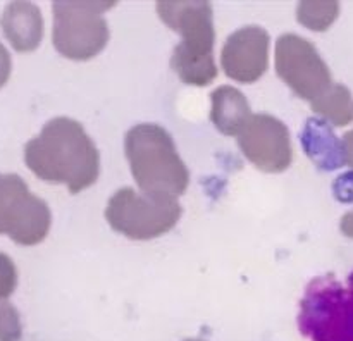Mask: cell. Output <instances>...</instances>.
Listing matches in <instances>:
<instances>
[{
	"instance_id": "obj_2",
	"label": "cell",
	"mask_w": 353,
	"mask_h": 341,
	"mask_svg": "<svg viewBox=\"0 0 353 341\" xmlns=\"http://www.w3.org/2000/svg\"><path fill=\"white\" fill-rule=\"evenodd\" d=\"M157 12L162 23L181 34V41L172 50V71L186 85H210L217 76L214 61L216 30L210 2L164 0L157 2Z\"/></svg>"
},
{
	"instance_id": "obj_16",
	"label": "cell",
	"mask_w": 353,
	"mask_h": 341,
	"mask_svg": "<svg viewBox=\"0 0 353 341\" xmlns=\"http://www.w3.org/2000/svg\"><path fill=\"white\" fill-rule=\"evenodd\" d=\"M19 334V313L9 302H2L0 303V341H16Z\"/></svg>"
},
{
	"instance_id": "obj_18",
	"label": "cell",
	"mask_w": 353,
	"mask_h": 341,
	"mask_svg": "<svg viewBox=\"0 0 353 341\" xmlns=\"http://www.w3.org/2000/svg\"><path fill=\"white\" fill-rule=\"evenodd\" d=\"M10 69H12V62H10V55L7 48L0 43V88L7 83L10 76Z\"/></svg>"
},
{
	"instance_id": "obj_8",
	"label": "cell",
	"mask_w": 353,
	"mask_h": 341,
	"mask_svg": "<svg viewBox=\"0 0 353 341\" xmlns=\"http://www.w3.org/2000/svg\"><path fill=\"white\" fill-rule=\"evenodd\" d=\"M274 65L279 78L303 100L314 102L331 85V71L316 45L295 33H285L276 41Z\"/></svg>"
},
{
	"instance_id": "obj_10",
	"label": "cell",
	"mask_w": 353,
	"mask_h": 341,
	"mask_svg": "<svg viewBox=\"0 0 353 341\" xmlns=\"http://www.w3.org/2000/svg\"><path fill=\"white\" fill-rule=\"evenodd\" d=\"M224 72L238 83H254L269 65V33L261 26H243L234 31L221 52Z\"/></svg>"
},
{
	"instance_id": "obj_15",
	"label": "cell",
	"mask_w": 353,
	"mask_h": 341,
	"mask_svg": "<svg viewBox=\"0 0 353 341\" xmlns=\"http://www.w3.org/2000/svg\"><path fill=\"white\" fill-rule=\"evenodd\" d=\"M340 14L338 2H300L296 7L299 23L312 31H326Z\"/></svg>"
},
{
	"instance_id": "obj_20",
	"label": "cell",
	"mask_w": 353,
	"mask_h": 341,
	"mask_svg": "<svg viewBox=\"0 0 353 341\" xmlns=\"http://www.w3.org/2000/svg\"><path fill=\"white\" fill-rule=\"evenodd\" d=\"M340 229H341V233L345 234V236L353 238V210H352V212L345 214V216L341 217Z\"/></svg>"
},
{
	"instance_id": "obj_1",
	"label": "cell",
	"mask_w": 353,
	"mask_h": 341,
	"mask_svg": "<svg viewBox=\"0 0 353 341\" xmlns=\"http://www.w3.org/2000/svg\"><path fill=\"white\" fill-rule=\"evenodd\" d=\"M24 162L37 178L65 185L72 195L90 188L100 174L99 148L71 117L48 121L24 147Z\"/></svg>"
},
{
	"instance_id": "obj_9",
	"label": "cell",
	"mask_w": 353,
	"mask_h": 341,
	"mask_svg": "<svg viewBox=\"0 0 353 341\" xmlns=\"http://www.w3.org/2000/svg\"><path fill=\"white\" fill-rule=\"evenodd\" d=\"M245 157L264 172H283L293 161L290 131L283 121L269 114H254L238 134Z\"/></svg>"
},
{
	"instance_id": "obj_6",
	"label": "cell",
	"mask_w": 353,
	"mask_h": 341,
	"mask_svg": "<svg viewBox=\"0 0 353 341\" xmlns=\"http://www.w3.org/2000/svg\"><path fill=\"white\" fill-rule=\"evenodd\" d=\"M183 209L174 198H157L133 188H121L110 196L105 219L114 231L130 240H154L178 224Z\"/></svg>"
},
{
	"instance_id": "obj_4",
	"label": "cell",
	"mask_w": 353,
	"mask_h": 341,
	"mask_svg": "<svg viewBox=\"0 0 353 341\" xmlns=\"http://www.w3.org/2000/svg\"><path fill=\"white\" fill-rule=\"evenodd\" d=\"M299 327L312 341H353V272L347 285L333 274L309 282L300 303Z\"/></svg>"
},
{
	"instance_id": "obj_7",
	"label": "cell",
	"mask_w": 353,
	"mask_h": 341,
	"mask_svg": "<svg viewBox=\"0 0 353 341\" xmlns=\"http://www.w3.org/2000/svg\"><path fill=\"white\" fill-rule=\"evenodd\" d=\"M52 212L17 174H0V234L31 247L47 238Z\"/></svg>"
},
{
	"instance_id": "obj_14",
	"label": "cell",
	"mask_w": 353,
	"mask_h": 341,
	"mask_svg": "<svg viewBox=\"0 0 353 341\" xmlns=\"http://www.w3.org/2000/svg\"><path fill=\"white\" fill-rule=\"evenodd\" d=\"M310 107L334 126H348L353 121V96L341 83H333L319 99L310 102Z\"/></svg>"
},
{
	"instance_id": "obj_17",
	"label": "cell",
	"mask_w": 353,
	"mask_h": 341,
	"mask_svg": "<svg viewBox=\"0 0 353 341\" xmlns=\"http://www.w3.org/2000/svg\"><path fill=\"white\" fill-rule=\"evenodd\" d=\"M17 286V271L12 258L0 251V302L12 295Z\"/></svg>"
},
{
	"instance_id": "obj_12",
	"label": "cell",
	"mask_w": 353,
	"mask_h": 341,
	"mask_svg": "<svg viewBox=\"0 0 353 341\" xmlns=\"http://www.w3.org/2000/svg\"><path fill=\"white\" fill-rule=\"evenodd\" d=\"M210 119L214 126L226 136H238L254 116L247 96L233 86L223 85L216 88L210 93Z\"/></svg>"
},
{
	"instance_id": "obj_5",
	"label": "cell",
	"mask_w": 353,
	"mask_h": 341,
	"mask_svg": "<svg viewBox=\"0 0 353 341\" xmlns=\"http://www.w3.org/2000/svg\"><path fill=\"white\" fill-rule=\"evenodd\" d=\"M116 2H54L52 41L57 52L71 61H90L105 48L109 26L103 12Z\"/></svg>"
},
{
	"instance_id": "obj_19",
	"label": "cell",
	"mask_w": 353,
	"mask_h": 341,
	"mask_svg": "<svg viewBox=\"0 0 353 341\" xmlns=\"http://www.w3.org/2000/svg\"><path fill=\"white\" fill-rule=\"evenodd\" d=\"M341 152H343V164L353 169V130L343 134V140H341Z\"/></svg>"
},
{
	"instance_id": "obj_3",
	"label": "cell",
	"mask_w": 353,
	"mask_h": 341,
	"mask_svg": "<svg viewBox=\"0 0 353 341\" xmlns=\"http://www.w3.org/2000/svg\"><path fill=\"white\" fill-rule=\"evenodd\" d=\"M124 152L131 174L145 195L176 200L188 189V167L171 134L159 124L141 123L131 127L124 138Z\"/></svg>"
},
{
	"instance_id": "obj_13",
	"label": "cell",
	"mask_w": 353,
	"mask_h": 341,
	"mask_svg": "<svg viewBox=\"0 0 353 341\" xmlns=\"http://www.w3.org/2000/svg\"><path fill=\"white\" fill-rule=\"evenodd\" d=\"M303 148L310 161L316 162L321 169H338L343 164V152L341 141L333 133L326 123L319 119H310L303 131Z\"/></svg>"
},
{
	"instance_id": "obj_11",
	"label": "cell",
	"mask_w": 353,
	"mask_h": 341,
	"mask_svg": "<svg viewBox=\"0 0 353 341\" xmlns=\"http://www.w3.org/2000/svg\"><path fill=\"white\" fill-rule=\"evenodd\" d=\"M0 28L17 52L34 50L43 38V17L31 2H10L0 17Z\"/></svg>"
}]
</instances>
